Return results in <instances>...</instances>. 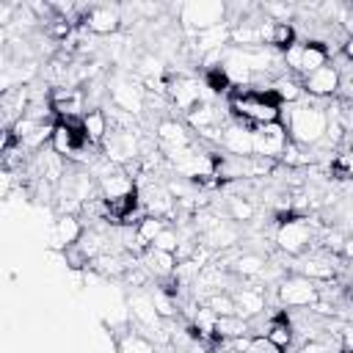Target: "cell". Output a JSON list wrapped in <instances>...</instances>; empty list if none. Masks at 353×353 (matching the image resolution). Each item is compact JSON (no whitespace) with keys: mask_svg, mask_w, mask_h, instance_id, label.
<instances>
[{"mask_svg":"<svg viewBox=\"0 0 353 353\" xmlns=\"http://www.w3.org/2000/svg\"><path fill=\"white\" fill-rule=\"evenodd\" d=\"M176 254H168V251H157V248H146L143 254V268L157 276V279H174V270H176Z\"/></svg>","mask_w":353,"mask_h":353,"instance_id":"e0dca14e","label":"cell"},{"mask_svg":"<svg viewBox=\"0 0 353 353\" xmlns=\"http://www.w3.org/2000/svg\"><path fill=\"white\" fill-rule=\"evenodd\" d=\"M226 207H229V218L232 221H251L254 218V204L243 196H232L226 199Z\"/></svg>","mask_w":353,"mask_h":353,"instance_id":"836d02e7","label":"cell"},{"mask_svg":"<svg viewBox=\"0 0 353 353\" xmlns=\"http://www.w3.org/2000/svg\"><path fill=\"white\" fill-rule=\"evenodd\" d=\"M157 138H160L163 149H185V146H190V135H188L185 127L176 124V121H160Z\"/></svg>","mask_w":353,"mask_h":353,"instance_id":"603a6c76","label":"cell"},{"mask_svg":"<svg viewBox=\"0 0 353 353\" xmlns=\"http://www.w3.org/2000/svg\"><path fill=\"white\" fill-rule=\"evenodd\" d=\"M138 196H141V204H143L146 215L168 218V215L174 212V196H171V190L163 188V185H152V182H149L143 190H138Z\"/></svg>","mask_w":353,"mask_h":353,"instance_id":"8fae6325","label":"cell"},{"mask_svg":"<svg viewBox=\"0 0 353 353\" xmlns=\"http://www.w3.org/2000/svg\"><path fill=\"white\" fill-rule=\"evenodd\" d=\"M132 190H135V185H132V179L124 174V168H119V171H113V174H108V176L99 179V193H102V199H119V196H127V193H132Z\"/></svg>","mask_w":353,"mask_h":353,"instance_id":"7402d4cb","label":"cell"},{"mask_svg":"<svg viewBox=\"0 0 353 353\" xmlns=\"http://www.w3.org/2000/svg\"><path fill=\"white\" fill-rule=\"evenodd\" d=\"M50 108H52V116H58V121L83 119L88 113L85 110V94L77 88H69V85L50 94Z\"/></svg>","mask_w":353,"mask_h":353,"instance_id":"ba28073f","label":"cell"},{"mask_svg":"<svg viewBox=\"0 0 353 353\" xmlns=\"http://www.w3.org/2000/svg\"><path fill=\"white\" fill-rule=\"evenodd\" d=\"M149 248H157V251H168V254H176V248H179V234L174 232V229H163L157 237H154V243L149 245Z\"/></svg>","mask_w":353,"mask_h":353,"instance_id":"8d00e7d4","label":"cell"},{"mask_svg":"<svg viewBox=\"0 0 353 353\" xmlns=\"http://www.w3.org/2000/svg\"><path fill=\"white\" fill-rule=\"evenodd\" d=\"M130 309H132V317L141 325H157V320H160V314L154 309V301L146 298V295H132L130 298Z\"/></svg>","mask_w":353,"mask_h":353,"instance_id":"83f0119b","label":"cell"},{"mask_svg":"<svg viewBox=\"0 0 353 353\" xmlns=\"http://www.w3.org/2000/svg\"><path fill=\"white\" fill-rule=\"evenodd\" d=\"M83 223H80V218L77 215H58V221H55V229H52V245L55 248H66V245H74V243H80V237H83Z\"/></svg>","mask_w":353,"mask_h":353,"instance_id":"5bb4252c","label":"cell"},{"mask_svg":"<svg viewBox=\"0 0 353 353\" xmlns=\"http://www.w3.org/2000/svg\"><path fill=\"white\" fill-rule=\"evenodd\" d=\"M102 146H105V157L110 163H116V165H127L130 160H138V154H141V141H138V135L132 130L110 127V132H108Z\"/></svg>","mask_w":353,"mask_h":353,"instance_id":"52a82bcc","label":"cell"},{"mask_svg":"<svg viewBox=\"0 0 353 353\" xmlns=\"http://www.w3.org/2000/svg\"><path fill=\"white\" fill-rule=\"evenodd\" d=\"M292 331H295V328H292V320H287V317L279 314V317H273V320L265 325V334H262V336H268L276 347L287 350V347L292 345Z\"/></svg>","mask_w":353,"mask_h":353,"instance_id":"cb8c5ba5","label":"cell"},{"mask_svg":"<svg viewBox=\"0 0 353 353\" xmlns=\"http://www.w3.org/2000/svg\"><path fill=\"white\" fill-rule=\"evenodd\" d=\"M342 256L345 259H353V234L345 240V248H342Z\"/></svg>","mask_w":353,"mask_h":353,"instance_id":"bcb514c9","label":"cell"},{"mask_svg":"<svg viewBox=\"0 0 353 353\" xmlns=\"http://www.w3.org/2000/svg\"><path fill=\"white\" fill-rule=\"evenodd\" d=\"M347 298H350V303H353V284H347Z\"/></svg>","mask_w":353,"mask_h":353,"instance_id":"7dc6e473","label":"cell"},{"mask_svg":"<svg viewBox=\"0 0 353 353\" xmlns=\"http://www.w3.org/2000/svg\"><path fill=\"white\" fill-rule=\"evenodd\" d=\"M221 146L234 157H251L254 154V130L245 124H229V127H223Z\"/></svg>","mask_w":353,"mask_h":353,"instance_id":"7c38bea8","label":"cell"},{"mask_svg":"<svg viewBox=\"0 0 353 353\" xmlns=\"http://www.w3.org/2000/svg\"><path fill=\"white\" fill-rule=\"evenodd\" d=\"M328 63V50L320 44V41H303V50H301V66H298V74H312L317 72L320 66Z\"/></svg>","mask_w":353,"mask_h":353,"instance_id":"d6986e66","label":"cell"},{"mask_svg":"<svg viewBox=\"0 0 353 353\" xmlns=\"http://www.w3.org/2000/svg\"><path fill=\"white\" fill-rule=\"evenodd\" d=\"M188 121H190V127H196L199 132L201 130H210V127H218V110L212 108V105H207V102H199L190 113H188Z\"/></svg>","mask_w":353,"mask_h":353,"instance_id":"f546056e","label":"cell"},{"mask_svg":"<svg viewBox=\"0 0 353 353\" xmlns=\"http://www.w3.org/2000/svg\"><path fill=\"white\" fill-rule=\"evenodd\" d=\"M339 83H342L339 69L331 66V63H325L317 72H312V74L303 77V91L309 97H334L336 88H339Z\"/></svg>","mask_w":353,"mask_h":353,"instance_id":"30bf717a","label":"cell"},{"mask_svg":"<svg viewBox=\"0 0 353 353\" xmlns=\"http://www.w3.org/2000/svg\"><path fill=\"white\" fill-rule=\"evenodd\" d=\"M232 39V28H226V22L223 25H215V28H210V30H201V33H196V47H199V52H215V50H221V44L223 41H229Z\"/></svg>","mask_w":353,"mask_h":353,"instance_id":"d4e9b609","label":"cell"},{"mask_svg":"<svg viewBox=\"0 0 353 353\" xmlns=\"http://www.w3.org/2000/svg\"><path fill=\"white\" fill-rule=\"evenodd\" d=\"M342 55L353 63V39H345V41H342Z\"/></svg>","mask_w":353,"mask_h":353,"instance_id":"f6af8a7d","label":"cell"},{"mask_svg":"<svg viewBox=\"0 0 353 353\" xmlns=\"http://www.w3.org/2000/svg\"><path fill=\"white\" fill-rule=\"evenodd\" d=\"M270 91L276 94V99H279L281 105H295V102H301V97L306 94V91H303V83H298V80H292V77H276L273 85H270Z\"/></svg>","mask_w":353,"mask_h":353,"instance_id":"484cf974","label":"cell"},{"mask_svg":"<svg viewBox=\"0 0 353 353\" xmlns=\"http://www.w3.org/2000/svg\"><path fill=\"white\" fill-rule=\"evenodd\" d=\"M234 306H237V314L243 317V320H248V317H256L262 309H265V295L259 292V290H251V287H240L234 295Z\"/></svg>","mask_w":353,"mask_h":353,"instance_id":"44dd1931","label":"cell"},{"mask_svg":"<svg viewBox=\"0 0 353 353\" xmlns=\"http://www.w3.org/2000/svg\"><path fill=\"white\" fill-rule=\"evenodd\" d=\"M298 353H328V347H325L323 342H306Z\"/></svg>","mask_w":353,"mask_h":353,"instance_id":"ee69618b","label":"cell"},{"mask_svg":"<svg viewBox=\"0 0 353 353\" xmlns=\"http://www.w3.org/2000/svg\"><path fill=\"white\" fill-rule=\"evenodd\" d=\"M298 273L312 279V281H331L336 276V265H334V254L323 251V254H309L298 259Z\"/></svg>","mask_w":353,"mask_h":353,"instance_id":"4fadbf2b","label":"cell"},{"mask_svg":"<svg viewBox=\"0 0 353 353\" xmlns=\"http://www.w3.org/2000/svg\"><path fill=\"white\" fill-rule=\"evenodd\" d=\"M276 292H279V301H281L284 306H290V309H309V306H314L317 298H320L317 281H312V279H306V276H301V273L281 279L279 287H276Z\"/></svg>","mask_w":353,"mask_h":353,"instance_id":"277c9868","label":"cell"},{"mask_svg":"<svg viewBox=\"0 0 353 353\" xmlns=\"http://www.w3.org/2000/svg\"><path fill=\"white\" fill-rule=\"evenodd\" d=\"M336 353H353V350H342V347H339V350H336Z\"/></svg>","mask_w":353,"mask_h":353,"instance_id":"c3c4849f","label":"cell"},{"mask_svg":"<svg viewBox=\"0 0 353 353\" xmlns=\"http://www.w3.org/2000/svg\"><path fill=\"white\" fill-rule=\"evenodd\" d=\"M83 28L88 33H97V36H110L121 28V14L116 6H94L83 17Z\"/></svg>","mask_w":353,"mask_h":353,"instance_id":"9c48e42d","label":"cell"},{"mask_svg":"<svg viewBox=\"0 0 353 353\" xmlns=\"http://www.w3.org/2000/svg\"><path fill=\"white\" fill-rule=\"evenodd\" d=\"M63 262H66V268H72V270H88V268H91L88 254H85V251H83L77 243L63 248Z\"/></svg>","mask_w":353,"mask_h":353,"instance_id":"e575fe53","label":"cell"},{"mask_svg":"<svg viewBox=\"0 0 353 353\" xmlns=\"http://www.w3.org/2000/svg\"><path fill=\"white\" fill-rule=\"evenodd\" d=\"M334 168H336L342 176H350V179H353V146H350L345 154H339V157H336Z\"/></svg>","mask_w":353,"mask_h":353,"instance_id":"b9f144b4","label":"cell"},{"mask_svg":"<svg viewBox=\"0 0 353 353\" xmlns=\"http://www.w3.org/2000/svg\"><path fill=\"white\" fill-rule=\"evenodd\" d=\"M245 353H281V347H276L268 336H254L248 342V350Z\"/></svg>","mask_w":353,"mask_h":353,"instance_id":"ab89813d","label":"cell"},{"mask_svg":"<svg viewBox=\"0 0 353 353\" xmlns=\"http://www.w3.org/2000/svg\"><path fill=\"white\" fill-rule=\"evenodd\" d=\"M265 259L259 256V254H254V251H245V254H240L237 259H234V265H232V270L237 273V276H259L262 270H265Z\"/></svg>","mask_w":353,"mask_h":353,"instance_id":"4dcf8cb0","label":"cell"},{"mask_svg":"<svg viewBox=\"0 0 353 353\" xmlns=\"http://www.w3.org/2000/svg\"><path fill=\"white\" fill-rule=\"evenodd\" d=\"M245 331H248V323L240 314H223L215 320V336L218 339H240V336H245Z\"/></svg>","mask_w":353,"mask_h":353,"instance_id":"4316f807","label":"cell"},{"mask_svg":"<svg viewBox=\"0 0 353 353\" xmlns=\"http://www.w3.org/2000/svg\"><path fill=\"white\" fill-rule=\"evenodd\" d=\"M165 229V218H154V215H146L143 221H138L135 226V237H138V245L141 248H149L154 243V237Z\"/></svg>","mask_w":353,"mask_h":353,"instance_id":"f1b7e54d","label":"cell"},{"mask_svg":"<svg viewBox=\"0 0 353 353\" xmlns=\"http://www.w3.org/2000/svg\"><path fill=\"white\" fill-rule=\"evenodd\" d=\"M301 50H303V41H295L292 47L284 50V63H287L292 72H298V66H301Z\"/></svg>","mask_w":353,"mask_h":353,"instance_id":"60d3db41","label":"cell"},{"mask_svg":"<svg viewBox=\"0 0 353 353\" xmlns=\"http://www.w3.org/2000/svg\"><path fill=\"white\" fill-rule=\"evenodd\" d=\"M276 243L290 256H303L314 243V229L306 218H284L276 229Z\"/></svg>","mask_w":353,"mask_h":353,"instance_id":"3957f363","label":"cell"},{"mask_svg":"<svg viewBox=\"0 0 353 353\" xmlns=\"http://www.w3.org/2000/svg\"><path fill=\"white\" fill-rule=\"evenodd\" d=\"M237 240H240V232L232 221H221L218 226H212L210 232L201 234V245H207L210 251H229V248H234Z\"/></svg>","mask_w":353,"mask_h":353,"instance_id":"9a60e30c","label":"cell"},{"mask_svg":"<svg viewBox=\"0 0 353 353\" xmlns=\"http://www.w3.org/2000/svg\"><path fill=\"white\" fill-rule=\"evenodd\" d=\"M119 353H154V347L141 334H127L121 339V345H119Z\"/></svg>","mask_w":353,"mask_h":353,"instance_id":"d590c367","label":"cell"},{"mask_svg":"<svg viewBox=\"0 0 353 353\" xmlns=\"http://www.w3.org/2000/svg\"><path fill=\"white\" fill-rule=\"evenodd\" d=\"M204 306L212 309L218 317H223V314H237L234 298L226 295V292H212V295H207V298H204Z\"/></svg>","mask_w":353,"mask_h":353,"instance_id":"1f68e13d","label":"cell"},{"mask_svg":"<svg viewBox=\"0 0 353 353\" xmlns=\"http://www.w3.org/2000/svg\"><path fill=\"white\" fill-rule=\"evenodd\" d=\"M83 132H85V141L91 143V146H99V143H105V138H108V116L99 110V108H94V110H88L85 116H83Z\"/></svg>","mask_w":353,"mask_h":353,"instance_id":"ffe728a7","label":"cell"},{"mask_svg":"<svg viewBox=\"0 0 353 353\" xmlns=\"http://www.w3.org/2000/svg\"><path fill=\"white\" fill-rule=\"evenodd\" d=\"M229 108L232 113L240 119V124L245 127H262V124H273L281 119V102L276 99L273 91H259V88H237L229 97Z\"/></svg>","mask_w":353,"mask_h":353,"instance_id":"7a4b0ae2","label":"cell"},{"mask_svg":"<svg viewBox=\"0 0 353 353\" xmlns=\"http://www.w3.org/2000/svg\"><path fill=\"white\" fill-rule=\"evenodd\" d=\"M113 102H116V108L127 110L130 116H132V113H141V108H143V88H138L135 83L119 80V83L113 85Z\"/></svg>","mask_w":353,"mask_h":353,"instance_id":"ac0fdd59","label":"cell"},{"mask_svg":"<svg viewBox=\"0 0 353 353\" xmlns=\"http://www.w3.org/2000/svg\"><path fill=\"white\" fill-rule=\"evenodd\" d=\"M152 301H154V309H157V314H160V317H171V314H174V309H176L174 295H168L165 290H157V292L152 295Z\"/></svg>","mask_w":353,"mask_h":353,"instance_id":"74e56055","label":"cell"},{"mask_svg":"<svg viewBox=\"0 0 353 353\" xmlns=\"http://www.w3.org/2000/svg\"><path fill=\"white\" fill-rule=\"evenodd\" d=\"M345 234H339V232H325L323 234V248L328 251V254H342V248H345Z\"/></svg>","mask_w":353,"mask_h":353,"instance_id":"f35d334b","label":"cell"},{"mask_svg":"<svg viewBox=\"0 0 353 353\" xmlns=\"http://www.w3.org/2000/svg\"><path fill=\"white\" fill-rule=\"evenodd\" d=\"M223 17H226V6L223 3H210V0H199V3H188L182 6V22L201 33V30H210L215 25H223Z\"/></svg>","mask_w":353,"mask_h":353,"instance_id":"5b68a950","label":"cell"},{"mask_svg":"<svg viewBox=\"0 0 353 353\" xmlns=\"http://www.w3.org/2000/svg\"><path fill=\"white\" fill-rule=\"evenodd\" d=\"M279 121L287 127L290 141L298 143V146H314L328 132V113L314 102H309V105L295 102V105H287V108L281 105V119Z\"/></svg>","mask_w":353,"mask_h":353,"instance_id":"6da1fadb","label":"cell"},{"mask_svg":"<svg viewBox=\"0 0 353 353\" xmlns=\"http://www.w3.org/2000/svg\"><path fill=\"white\" fill-rule=\"evenodd\" d=\"M165 91L171 94V99L176 102V108H182V110H188V113L201 102L199 83H193V80H188V77H176V80H171Z\"/></svg>","mask_w":353,"mask_h":353,"instance_id":"2e32d148","label":"cell"},{"mask_svg":"<svg viewBox=\"0 0 353 353\" xmlns=\"http://www.w3.org/2000/svg\"><path fill=\"white\" fill-rule=\"evenodd\" d=\"M290 143V132L281 121L254 127V154L256 157H281Z\"/></svg>","mask_w":353,"mask_h":353,"instance_id":"8992f818","label":"cell"},{"mask_svg":"<svg viewBox=\"0 0 353 353\" xmlns=\"http://www.w3.org/2000/svg\"><path fill=\"white\" fill-rule=\"evenodd\" d=\"M339 342H342V350H353V328L350 325L339 328Z\"/></svg>","mask_w":353,"mask_h":353,"instance_id":"7bdbcfd3","label":"cell"},{"mask_svg":"<svg viewBox=\"0 0 353 353\" xmlns=\"http://www.w3.org/2000/svg\"><path fill=\"white\" fill-rule=\"evenodd\" d=\"M270 44L276 50H287L295 44V28L290 22H276L273 25V36H270Z\"/></svg>","mask_w":353,"mask_h":353,"instance_id":"d6a6232c","label":"cell"}]
</instances>
